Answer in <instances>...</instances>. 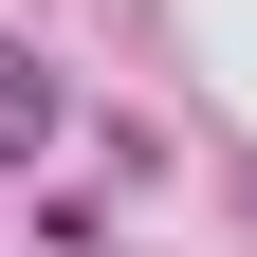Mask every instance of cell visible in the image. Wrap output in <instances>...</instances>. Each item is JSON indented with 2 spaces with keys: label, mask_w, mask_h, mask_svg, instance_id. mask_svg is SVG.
Masks as SVG:
<instances>
[{
  "label": "cell",
  "mask_w": 257,
  "mask_h": 257,
  "mask_svg": "<svg viewBox=\"0 0 257 257\" xmlns=\"http://www.w3.org/2000/svg\"><path fill=\"white\" fill-rule=\"evenodd\" d=\"M37 147H55V74L0 37V166H37Z\"/></svg>",
  "instance_id": "obj_1"
}]
</instances>
